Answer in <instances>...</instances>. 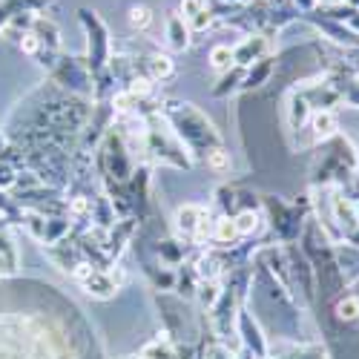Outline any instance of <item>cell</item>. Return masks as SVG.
Segmentation results:
<instances>
[{
  "label": "cell",
  "mask_w": 359,
  "mask_h": 359,
  "mask_svg": "<svg viewBox=\"0 0 359 359\" xmlns=\"http://www.w3.org/2000/svg\"><path fill=\"white\" fill-rule=\"evenodd\" d=\"M264 49H267V38H264V35H256V38L250 35V38H245L242 43L233 49V57H236V64L245 69V67H253L256 61H262L259 55H262Z\"/></svg>",
  "instance_id": "cell-1"
},
{
  "label": "cell",
  "mask_w": 359,
  "mask_h": 359,
  "mask_svg": "<svg viewBox=\"0 0 359 359\" xmlns=\"http://www.w3.org/2000/svg\"><path fill=\"white\" fill-rule=\"evenodd\" d=\"M167 41H170L172 49H187V43H190V26L182 15H175V12L167 15Z\"/></svg>",
  "instance_id": "cell-2"
},
{
  "label": "cell",
  "mask_w": 359,
  "mask_h": 359,
  "mask_svg": "<svg viewBox=\"0 0 359 359\" xmlns=\"http://www.w3.org/2000/svg\"><path fill=\"white\" fill-rule=\"evenodd\" d=\"M204 216H207V207H198V204H184L182 210L175 213V227L182 230L184 236H193L196 224H198Z\"/></svg>",
  "instance_id": "cell-3"
},
{
  "label": "cell",
  "mask_w": 359,
  "mask_h": 359,
  "mask_svg": "<svg viewBox=\"0 0 359 359\" xmlns=\"http://www.w3.org/2000/svg\"><path fill=\"white\" fill-rule=\"evenodd\" d=\"M311 130H313V138H316V141L331 138V135L337 133V118H334V112H331V109H319V112H313V118H311Z\"/></svg>",
  "instance_id": "cell-4"
},
{
  "label": "cell",
  "mask_w": 359,
  "mask_h": 359,
  "mask_svg": "<svg viewBox=\"0 0 359 359\" xmlns=\"http://www.w3.org/2000/svg\"><path fill=\"white\" fill-rule=\"evenodd\" d=\"M210 67L216 69V72H230L233 67H236V57H233V49L227 46V43H219V46H213L210 49Z\"/></svg>",
  "instance_id": "cell-5"
},
{
  "label": "cell",
  "mask_w": 359,
  "mask_h": 359,
  "mask_svg": "<svg viewBox=\"0 0 359 359\" xmlns=\"http://www.w3.org/2000/svg\"><path fill=\"white\" fill-rule=\"evenodd\" d=\"M238 238V230H236V222L230 216H222L213 222V242H222V245H233Z\"/></svg>",
  "instance_id": "cell-6"
},
{
  "label": "cell",
  "mask_w": 359,
  "mask_h": 359,
  "mask_svg": "<svg viewBox=\"0 0 359 359\" xmlns=\"http://www.w3.org/2000/svg\"><path fill=\"white\" fill-rule=\"evenodd\" d=\"M147 67H149V78L153 81H164V78H170L172 72H175V67H172V61L167 55H161V52H156V55H149V61H147Z\"/></svg>",
  "instance_id": "cell-7"
},
{
  "label": "cell",
  "mask_w": 359,
  "mask_h": 359,
  "mask_svg": "<svg viewBox=\"0 0 359 359\" xmlns=\"http://www.w3.org/2000/svg\"><path fill=\"white\" fill-rule=\"evenodd\" d=\"M130 26L135 29V32H147V29L153 26V9L141 6V4L130 6Z\"/></svg>",
  "instance_id": "cell-8"
},
{
  "label": "cell",
  "mask_w": 359,
  "mask_h": 359,
  "mask_svg": "<svg viewBox=\"0 0 359 359\" xmlns=\"http://www.w3.org/2000/svg\"><path fill=\"white\" fill-rule=\"evenodd\" d=\"M233 222H236L238 236H253L259 230V213H253V210H242Z\"/></svg>",
  "instance_id": "cell-9"
},
{
  "label": "cell",
  "mask_w": 359,
  "mask_h": 359,
  "mask_svg": "<svg viewBox=\"0 0 359 359\" xmlns=\"http://www.w3.org/2000/svg\"><path fill=\"white\" fill-rule=\"evenodd\" d=\"M337 316H339L342 322H353V319H359V299H356V296H345V299H339Z\"/></svg>",
  "instance_id": "cell-10"
},
{
  "label": "cell",
  "mask_w": 359,
  "mask_h": 359,
  "mask_svg": "<svg viewBox=\"0 0 359 359\" xmlns=\"http://www.w3.org/2000/svg\"><path fill=\"white\" fill-rule=\"evenodd\" d=\"M207 164H210V170H216V172H224V170H230V153H224L222 147H216L210 156H207Z\"/></svg>",
  "instance_id": "cell-11"
},
{
  "label": "cell",
  "mask_w": 359,
  "mask_h": 359,
  "mask_svg": "<svg viewBox=\"0 0 359 359\" xmlns=\"http://www.w3.org/2000/svg\"><path fill=\"white\" fill-rule=\"evenodd\" d=\"M219 299V287H216V282H204L201 285V302L204 305H213Z\"/></svg>",
  "instance_id": "cell-12"
},
{
  "label": "cell",
  "mask_w": 359,
  "mask_h": 359,
  "mask_svg": "<svg viewBox=\"0 0 359 359\" xmlns=\"http://www.w3.org/2000/svg\"><path fill=\"white\" fill-rule=\"evenodd\" d=\"M342 4H348V0H325V6H342Z\"/></svg>",
  "instance_id": "cell-13"
},
{
  "label": "cell",
  "mask_w": 359,
  "mask_h": 359,
  "mask_svg": "<svg viewBox=\"0 0 359 359\" xmlns=\"http://www.w3.org/2000/svg\"><path fill=\"white\" fill-rule=\"evenodd\" d=\"M356 219H359V204H356Z\"/></svg>",
  "instance_id": "cell-14"
}]
</instances>
